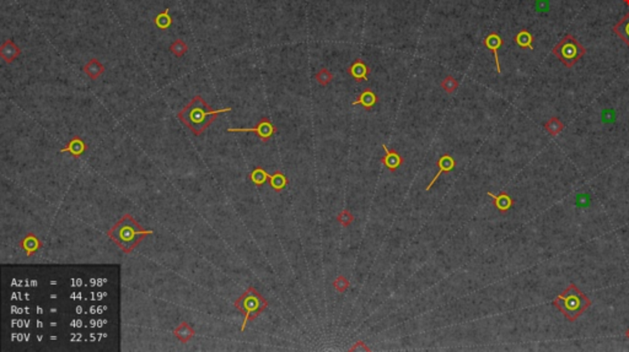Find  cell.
Listing matches in <instances>:
<instances>
[{
	"label": "cell",
	"mask_w": 629,
	"mask_h": 352,
	"mask_svg": "<svg viewBox=\"0 0 629 352\" xmlns=\"http://www.w3.org/2000/svg\"><path fill=\"white\" fill-rule=\"evenodd\" d=\"M543 127H545L546 131L550 135V136H557V135L561 134L563 131V129H564V124H563V122L558 117H552L546 122Z\"/></svg>",
	"instance_id": "22"
},
{
	"label": "cell",
	"mask_w": 629,
	"mask_h": 352,
	"mask_svg": "<svg viewBox=\"0 0 629 352\" xmlns=\"http://www.w3.org/2000/svg\"><path fill=\"white\" fill-rule=\"evenodd\" d=\"M193 335H194L193 328H192V326L186 322L181 323V324L175 329V336L182 342L190 341L191 339L193 338Z\"/></svg>",
	"instance_id": "21"
},
{
	"label": "cell",
	"mask_w": 629,
	"mask_h": 352,
	"mask_svg": "<svg viewBox=\"0 0 629 352\" xmlns=\"http://www.w3.org/2000/svg\"><path fill=\"white\" fill-rule=\"evenodd\" d=\"M187 50L188 46L183 40H175L174 42L171 43V46H170V52L175 56H177V58H182V56L187 53Z\"/></svg>",
	"instance_id": "24"
},
{
	"label": "cell",
	"mask_w": 629,
	"mask_h": 352,
	"mask_svg": "<svg viewBox=\"0 0 629 352\" xmlns=\"http://www.w3.org/2000/svg\"><path fill=\"white\" fill-rule=\"evenodd\" d=\"M553 55L561 61L567 68H573L586 53V48L575 38L573 34H565L552 49Z\"/></svg>",
	"instance_id": "5"
},
{
	"label": "cell",
	"mask_w": 629,
	"mask_h": 352,
	"mask_svg": "<svg viewBox=\"0 0 629 352\" xmlns=\"http://www.w3.org/2000/svg\"><path fill=\"white\" fill-rule=\"evenodd\" d=\"M21 54L20 47L16 46V43L12 40H6L0 47V55L4 59L5 63L11 64L14 63Z\"/></svg>",
	"instance_id": "10"
},
{
	"label": "cell",
	"mask_w": 629,
	"mask_h": 352,
	"mask_svg": "<svg viewBox=\"0 0 629 352\" xmlns=\"http://www.w3.org/2000/svg\"><path fill=\"white\" fill-rule=\"evenodd\" d=\"M314 77H316V81L321 86H327L333 80V74L329 70H327L326 68H322Z\"/></svg>",
	"instance_id": "26"
},
{
	"label": "cell",
	"mask_w": 629,
	"mask_h": 352,
	"mask_svg": "<svg viewBox=\"0 0 629 352\" xmlns=\"http://www.w3.org/2000/svg\"><path fill=\"white\" fill-rule=\"evenodd\" d=\"M337 221L343 226V227H348V226H350L351 224H353L354 216H353V213H351L350 211H348V210H343V211L338 213Z\"/></svg>",
	"instance_id": "28"
},
{
	"label": "cell",
	"mask_w": 629,
	"mask_h": 352,
	"mask_svg": "<svg viewBox=\"0 0 629 352\" xmlns=\"http://www.w3.org/2000/svg\"><path fill=\"white\" fill-rule=\"evenodd\" d=\"M332 285H333V287H335V290L339 292V294H344V292L349 288V286H350V282L348 281L347 278H344L343 275H339L336 278Z\"/></svg>",
	"instance_id": "27"
},
{
	"label": "cell",
	"mask_w": 629,
	"mask_h": 352,
	"mask_svg": "<svg viewBox=\"0 0 629 352\" xmlns=\"http://www.w3.org/2000/svg\"><path fill=\"white\" fill-rule=\"evenodd\" d=\"M83 70H84V73L91 79V80H96V79H99L103 73H105V65H103L102 63L99 61V59L92 58L84 65Z\"/></svg>",
	"instance_id": "14"
},
{
	"label": "cell",
	"mask_w": 629,
	"mask_h": 352,
	"mask_svg": "<svg viewBox=\"0 0 629 352\" xmlns=\"http://www.w3.org/2000/svg\"><path fill=\"white\" fill-rule=\"evenodd\" d=\"M483 45L486 47L487 49H489L490 52L493 53V55H494V61H495V67H496V73L500 74L502 73V68H500V63H499V54H498V50L502 48V46L504 45V40L500 37L499 33L496 32H490L488 36L486 37V38L483 40Z\"/></svg>",
	"instance_id": "7"
},
{
	"label": "cell",
	"mask_w": 629,
	"mask_h": 352,
	"mask_svg": "<svg viewBox=\"0 0 629 352\" xmlns=\"http://www.w3.org/2000/svg\"><path fill=\"white\" fill-rule=\"evenodd\" d=\"M625 336H627V338L629 339V329L627 330V333H625Z\"/></svg>",
	"instance_id": "30"
},
{
	"label": "cell",
	"mask_w": 629,
	"mask_h": 352,
	"mask_svg": "<svg viewBox=\"0 0 629 352\" xmlns=\"http://www.w3.org/2000/svg\"><path fill=\"white\" fill-rule=\"evenodd\" d=\"M349 351H350V352H354V351H365V352H370V351H371V348H370L369 346H367V345L365 344V342H364V341H361V340H359V341H358V342H355V344H354V346H351L350 348H349Z\"/></svg>",
	"instance_id": "29"
},
{
	"label": "cell",
	"mask_w": 629,
	"mask_h": 352,
	"mask_svg": "<svg viewBox=\"0 0 629 352\" xmlns=\"http://www.w3.org/2000/svg\"><path fill=\"white\" fill-rule=\"evenodd\" d=\"M623 2L625 3V4H627V5L629 6V0H623Z\"/></svg>",
	"instance_id": "31"
},
{
	"label": "cell",
	"mask_w": 629,
	"mask_h": 352,
	"mask_svg": "<svg viewBox=\"0 0 629 352\" xmlns=\"http://www.w3.org/2000/svg\"><path fill=\"white\" fill-rule=\"evenodd\" d=\"M231 111V107L223 109H213L208 103L202 99V96L197 95L193 97V100L184 106L180 112L177 113V118L180 119L181 123L187 127L190 130L197 136L203 134V131L207 128L210 127V124L215 121L223 113H228Z\"/></svg>",
	"instance_id": "1"
},
{
	"label": "cell",
	"mask_w": 629,
	"mask_h": 352,
	"mask_svg": "<svg viewBox=\"0 0 629 352\" xmlns=\"http://www.w3.org/2000/svg\"><path fill=\"white\" fill-rule=\"evenodd\" d=\"M514 42L523 49H533V36L526 28L515 34Z\"/></svg>",
	"instance_id": "18"
},
{
	"label": "cell",
	"mask_w": 629,
	"mask_h": 352,
	"mask_svg": "<svg viewBox=\"0 0 629 352\" xmlns=\"http://www.w3.org/2000/svg\"><path fill=\"white\" fill-rule=\"evenodd\" d=\"M269 175L270 174L267 173V172L264 171L262 167H257V168H254L252 172H251L248 177H250L251 182H252L254 185H258V187H261V185H263L267 181H268Z\"/></svg>",
	"instance_id": "23"
},
{
	"label": "cell",
	"mask_w": 629,
	"mask_h": 352,
	"mask_svg": "<svg viewBox=\"0 0 629 352\" xmlns=\"http://www.w3.org/2000/svg\"><path fill=\"white\" fill-rule=\"evenodd\" d=\"M377 103V96L376 93L374 92L371 89H366L364 90L363 92L360 93L359 97H358L357 100L353 102V106H358L361 105L364 107V108L366 109V111H369V109L373 108L374 106H375Z\"/></svg>",
	"instance_id": "15"
},
{
	"label": "cell",
	"mask_w": 629,
	"mask_h": 352,
	"mask_svg": "<svg viewBox=\"0 0 629 352\" xmlns=\"http://www.w3.org/2000/svg\"><path fill=\"white\" fill-rule=\"evenodd\" d=\"M268 182H269L270 188H272L274 191H276V193L282 191L289 183L287 175H285L284 173H282L281 171H276L273 174H270Z\"/></svg>",
	"instance_id": "19"
},
{
	"label": "cell",
	"mask_w": 629,
	"mask_h": 352,
	"mask_svg": "<svg viewBox=\"0 0 629 352\" xmlns=\"http://www.w3.org/2000/svg\"><path fill=\"white\" fill-rule=\"evenodd\" d=\"M436 166L439 167V172L434 175V178L432 179V182H430L429 184H428V187L425 188L427 191H429L433 188L434 183H435L436 181H438V178L441 175L442 173H449V172H452L455 169L456 162L454 160V157L451 155H449V153H446V155H442L440 159L438 160V162H436Z\"/></svg>",
	"instance_id": "8"
},
{
	"label": "cell",
	"mask_w": 629,
	"mask_h": 352,
	"mask_svg": "<svg viewBox=\"0 0 629 352\" xmlns=\"http://www.w3.org/2000/svg\"><path fill=\"white\" fill-rule=\"evenodd\" d=\"M235 307L244 314V324L241 331H245L248 322H252L260 316L261 313L268 307V301L254 287H248L246 292L241 295V297L235 302Z\"/></svg>",
	"instance_id": "4"
},
{
	"label": "cell",
	"mask_w": 629,
	"mask_h": 352,
	"mask_svg": "<svg viewBox=\"0 0 629 352\" xmlns=\"http://www.w3.org/2000/svg\"><path fill=\"white\" fill-rule=\"evenodd\" d=\"M458 81L456 80L454 76H451V75H448L444 80L441 81V89L445 91L446 93H454L456 90L458 89Z\"/></svg>",
	"instance_id": "25"
},
{
	"label": "cell",
	"mask_w": 629,
	"mask_h": 352,
	"mask_svg": "<svg viewBox=\"0 0 629 352\" xmlns=\"http://www.w3.org/2000/svg\"><path fill=\"white\" fill-rule=\"evenodd\" d=\"M552 304L567 318L569 322H575L585 310L589 308L593 302L583 291H580L575 284H570L562 294H559Z\"/></svg>",
	"instance_id": "3"
},
{
	"label": "cell",
	"mask_w": 629,
	"mask_h": 352,
	"mask_svg": "<svg viewBox=\"0 0 629 352\" xmlns=\"http://www.w3.org/2000/svg\"><path fill=\"white\" fill-rule=\"evenodd\" d=\"M382 147H383V150H385V156L380 160V162H381L382 165L388 169V171H391V172L397 171V169L401 167L402 165H403V162H404L403 157L399 155L397 151L390 150L386 145H382Z\"/></svg>",
	"instance_id": "9"
},
{
	"label": "cell",
	"mask_w": 629,
	"mask_h": 352,
	"mask_svg": "<svg viewBox=\"0 0 629 352\" xmlns=\"http://www.w3.org/2000/svg\"><path fill=\"white\" fill-rule=\"evenodd\" d=\"M154 24H155V26L160 28V30H169V28L172 26V24H174V18L170 15L169 9H165L162 12L157 14L156 16L154 17Z\"/></svg>",
	"instance_id": "20"
},
{
	"label": "cell",
	"mask_w": 629,
	"mask_h": 352,
	"mask_svg": "<svg viewBox=\"0 0 629 352\" xmlns=\"http://www.w3.org/2000/svg\"><path fill=\"white\" fill-rule=\"evenodd\" d=\"M487 194H488V197L492 198L494 206L502 213L508 212L512 207V205H514V200H512V198L509 195L506 191H500L498 195H494V194L490 193V191H488Z\"/></svg>",
	"instance_id": "12"
},
{
	"label": "cell",
	"mask_w": 629,
	"mask_h": 352,
	"mask_svg": "<svg viewBox=\"0 0 629 352\" xmlns=\"http://www.w3.org/2000/svg\"><path fill=\"white\" fill-rule=\"evenodd\" d=\"M20 246L25 250V253H26L28 257H31L42 247V243H41V241L33 233H28L26 237L21 241Z\"/></svg>",
	"instance_id": "16"
},
{
	"label": "cell",
	"mask_w": 629,
	"mask_h": 352,
	"mask_svg": "<svg viewBox=\"0 0 629 352\" xmlns=\"http://www.w3.org/2000/svg\"><path fill=\"white\" fill-rule=\"evenodd\" d=\"M613 32L621 38L623 42L629 47V11L625 14V16L618 21L617 24L613 26Z\"/></svg>",
	"instance_id": "17"
},
{
	"label": "cell",
	"mask_w": 629,
	"mask_h": 352,
	"mask_svg": "<svg viewBox=\"0 0 629 352\" xmlns=\"http://www.w3.org/2000/svg\"><path fill=\"white\" fill-rule=\"evenodd\" d=\"M348 74L354 79L357 83H363L367 80V75L370 74V69L361 59H357L350 67L348 68Z\"/></svg>",
	"instance_id": "11"
},
{
	"label": "cell",
	"mask_w": 629,
	"mask_h": 352,
	"mask_svg": "<svg viewBox=\"0 0 629 352\" xmlns=\"http://www.w3.org/2000/svg\"><path fill=\"white\" fill-rule=\"evenodd\" d=\"M228 133H254L263 143H267L276 133V127L268 118H262L253 128H229Z\"/></svg>",
	"instance_id": "6"
},
{
	"label": "cell",
	"mask_w": 629,
	"mask_h": 352,
	"mask_svg": "<svg viewBox=\"0 0 629 352\" xmlns=\"http://www.w3.org/2000/svg\"><path fill=\"white\" fill-rule=\"evenodd\" d=\"M87 146L86 144H85V141L81 139V138L79 136H73L70 140H69V143L67 144V146L63 147L61 150V152H69L71 156L75 157V159H78V157L83 156L85 153V151H86Z\"/></svg>",
	"instance_id": "13"
},
{
	"label": "cell",
	"mask_w": 629,
	"mask_h": 352,
	"mask_svg": "<svg viewBox=\"0 0 629 352\" xmlns=\"http://www.w3.org/2000/svg\"><path fill=\"white\" fill-rule=\"evenodd\" d=\"M152 229H144L132 218L130 213L124 215L108 231V237L121 248L124 253H132L147 234H153Z\"/></svg>",
	"instance_id": "2"
}]
</instances>
